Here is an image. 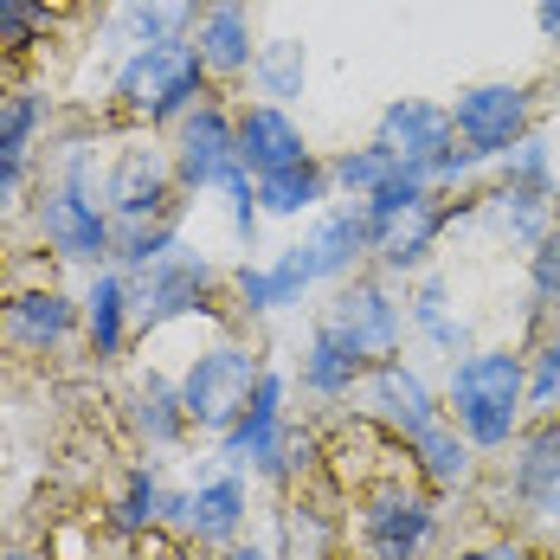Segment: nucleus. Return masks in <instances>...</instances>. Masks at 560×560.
Segmentation results:
<instances>
[{"label": "nucleus", "mask_w": 560, "mask_h": 560, "mask_svg": "<svg viewBox=\"0 0 560 560\" xmlns=\"http://www.w3.org/2000/svg\"><path fill=\"white\" fill-rule=\"evenodd\" d=\"M522 393H528V381H522V354H509V348L470 354V361L451 374V425L483 451L509 445L515 412H522Z\"/></svg>", "instance_id": "f257e3e1"}, {"label": "nucleus", "mask_w": 560, "mask_h": 560, "mask_svg": "<svg viewBox=\"0 0 560 560\" xmlns=\"http://www.w3.org/2000/svg\"><path fill=\"white\" fill-rule=\"evenodd\" d=\"M110 207L122 220V258L129 265H149L168 252V220H162L168 213V168L149 149L122 155V168L110 180Z\"/></svg>", "instance_id": "f03ea898"}, {"label": "nucleus", "mask_w": 560, "mask_h": 560, "mask_svg": "<svg viewBox=\"0 0 560 560\" xmlns=\"http://www.w3.org/2000/svg\"><path fill=\"white\" fill-rule=\"evenodd\" d=\"M258 387H265V374H258L252 354L213 348V354L194 361V374H187V387H180V412H187V425H200V432H232V425L245 419V406L258 399Z\"/></svg>", "instance_id": "7ed1b4c3"}, {"label": "nucleus", "mask_w": 560, "mask_h": 560, "mask_svg": "<svg viewBox=\"0 0 560 560\" xmlns=\"http://www.w3.org/2000/svg\"><path fill=\"white\" fill-rule=\"evenodd\" d=\"M432 528H439V509L425 490H406V477H387L361 503V541L374 560H419Z\"/></svg>", "instance_id": "20e7f679"}, {"label": "nucleus", "mask_w": 560, "mask_h": 560, "mask_svg": "<svg viewBox=\"0 0 560 560\" xmlns=\"http://www.w3.org/2000/svg\"><path fill=\"white\" fill-rule=\"evenodd\" d=\"M381 149H393L406 168H425V174H457V168H470V162H477V155L457 142L451 110L419 104V97H399V104L381 116Z\"/></svg>", "instance_id": "39448f33"}, {"label": "nucleus", "mask_w": 560, "mask_h": 560, "mask_svg": "<svg viewBox=\"0 0 560 560\" xmlns=\"http://www.w3.org/2000/svg\"><path fill=\"white\" fill-rule=\"evenodd\" d=\"M451 129L470 155H509L528 129V91L522 84H470L451 104Z\"/></svg>", "instance_id": "423d86ee"}, {"label": "nucleus", "mask_w": 560, "mask_h": 560, "mask_svg": "<svg viewBox=\"0 0 560 560\" xmlns=\"http://www.w3.org/2000/svg\"><path fill=\"white\" fill-rule=\"evenodd\" d=\"M200 71H207L200 52L180 46V39L142 46V52L129 58V71H122V97H129V110H142V116H168L200 91Z\"/></svg>", "instance_id": "0eeeda50"}, {"label": "nucleus", "mask_w": 560, "mask_h": 560, "mask_svg": "<svg viewBox=\"0 0 560 560\" xmlns=\"http://www.w3.org/2000/svg\"><path fill=\"white\" fill-rule=\"evenodd\" d=\"M323 329L336 341H348L368 368H381V361H393V348H399V303H393L381 283H348Z\"/></svg>", "instance_id": "6e6552de"}, {"label": "nucleus", "mask_w": 560, "mask_h": 560, "mask_svg": "<svg viewBox=\"0 0 560 560\" xmlns=\"http://www.w3.org/2000/svg\"><path fill=\"white\" fill-rule=\"evenodd\" d=\"M180 174L194 180V187H232L238 194V213H252V187H245V174H238V129L225 122L220 110H194L187 116V129H180Z\"/></svg>", "instance_id": "1a4fd4ad"}, {"label": "nucleus", "mask_w": 560, "mask_h": 560, "mask_svg": "<svg viewBox=\"0 0 560 560\" xmlns=\"http://www.w3.org/2000/svg\"><path fill=\"white\" fill-rule=\"evenodd\" d=\"M354 399H361V412H368V419L393 425L406 445H412L425 425H439V419H445V412L432 406L425 381H419V374H406L399 361H381V368H368V374H361V387H354Z\"/></svg>", "instance_id": "9d476101"}, {"label": "nucleus", "mask_w": 560, "mask_h": 560, "mask_svg": "<svg viewBox=\"0 0 560 560\" xmlns=\"http://www.w3.org/2000/svg\"><path fill=\"white\" fill-rule=\"evenodd\" d=\"M296 162H310V149H303V129L278 110V104H258V110H245L238 122V168H252L258 180L265 174H283L296 168Z\"/></svg>", "instance_id": "9b49d317"}, {"label": "nucleus", "mask_w": 560, "mask_h": 560, "mask_svg": "<svg viewBox=\"0 0 560 560\" xmlns=\"http://www.w3.org/2000/svg\"><path fill=\"white\" fill-rule=\"evenodd\" d=\"M515 497L535 509V515H555L560 522V419H541V425L522 439V457H515Z\"/></svg>", "instance_id": "f8f14e48"}, {"label": "nucleus", "mask_w": 560, "mask_h": 560, "mask_svg": "<svg viewBox=\"0 0 560 560\" xmlns=\"http://www.w3.org/2000/svg\"><path fill=\"white\" fill-rule=\"evenodd\" d=\"M65 329H71V303H65L58 290H26V296H13V303L0 310V336L13 341V348H26V354L52 348Z\"/></svg>", "instance_id": "ddd939ff"}, {"label": "nucleus", "mask_w": 560, "mask_h": 560, "mask_svg": "<svg viewBox=\"0 0 560 560\" xmlns=\"http://www.w3.org/2000/svg\"><path fill=\"white\" fill-rule=\"evenodd\" d=\"M46 238L65 258H104L110 252V225L97 220V207H84V194H52L46 200Z\"/></svg>", "instance_id": "4468645a"}, {"label": "nucleus", "mask_w": 560, "mask_h": 560, "mask_svg": "<svg viewBox=\"0 0 560 560\" xmlns=\"http://www.w3.org/2000/svg\"><path fill=\"white\" fill-rule=\"evenodd\" d=\"M194 52H200L207 71H245V65H252V26H245V7H238V0H213V7L200 13Z\"/></svg>", "instance_id": "2eb2a0df"}, {"label": "nucleus", "mask_w": 560, "mask_h": 560, "mask_svg": "<svg viewBox=\"0 0 560 560\" xmlns=\"http://www.w3.org/2000/svg\"><path fill=\"white\" fill-rule=\"evenodd\" d=\"M174 515L200 535V541H225V535H238V522H245V490L220 477V483H207L200 497H174Z\"/></svg>", "instance_id": "dca6fc26"}, {"label": "nucleus", "mask_w": 560, "mask_h": 560, "mask_svg": "<svg viewBox=\"0 0 560 560\" xmlns=\"http://www.w3.org/2000/svg\"><path fill=\"white\" fill-rule=\"evenodd\" d=\"M207 278H213L207 265H162V271H149L136 316H142V323H168V316H180V310H194L200 290H207Z\"/></svg>", "instance_id": "f3484780"}, {"label": "nucleus", "mask_w": 560, "mask_h": 560, "mask_svg": "<svg viewBox=\"0 0 560 560\" xmlns=\"http://www.w3.org/2000/svg\"><path fill=\"white\" fill-rule=\"evenodd\" d=\"M361 374H368V361H361L348 341H336L329 329H316V348L303 354V381H310V393H329V399H341V393L361 387Z\"/></svg>", "instance_id": "a211bd4d"}, {"label": "nucleus", "mask_w": 560, "mask_h": 560, "mask_svg": "<svg viewBox=\"0 0 560 560\" xmlns=\"http://www.w3.org/2000/svg\"><path fill=\"white\" fill-rule=\"evenodd\" d=\"M278 381L265 374L258 399L245 406V419L232 425V457H252V464H278Z\"/></svg>", "instance_id": "6ab92c4d"}, {"label": "nucleus", "mask_w": 560, "mask_h": 560, "mask_svg": "<svg viewBox=\"0 0 560 560\" xmlns=\"http://www.w3.org/2000/svg\"><path fill=\"white\" fill-rule=\"evenodd\" d=\"M412 457H419V470H425L432 483H457V477L470 470V439H464L451 419H439V425H425V432L412 439Z\"/></svg>", "instance_id": "aec40b11"}, {"label": "nucleus", "mask_w": 560, "mask_h": 560, "mask_svg": "<svg viewBox=\"0 0 560 560\" xmlns=\"http://www.w3.org/2000/svg\"><path fill=\"white\" fill-rule=\"evenodd\" d=\"M368 245H374V225H368V213H336V220L310 238V252H316V271H323V278H329V271H348Z\"/></svg>", "instance_id": "412c9836"}, {"label": "nucleus", "mask_w": 560, "mask_h": 560, "mask_svg": "<svg viewBox=\"0 0 560 560\" xmlns=\"http://www.w3.org/2000/svg\"><path fill=\"white\" fill-rule=\"evenodd\" d=\"M258 200L271 213H303V207L323 200V168L316 162H296V168H283V174H265L258 180Z\"/></svg>", "instance_id": "4be33fe9"}, {"label": "nucleus", "mask_w": 560, "mask_h": 560, "mask_svg": "<svg viewBox=\"0 0 560 560\" xmlns=\"http://www.w3.org/2000/svg\"><path fill=\"white\" fill-rule=\"evenodd\" d=\"M399 174H406V162H399L393 149H381V142H374V149H354V155L336 168V180H341V187H354V194H381V187H387V180H399Z\"/></svg>", "instance_id": "5701e85b"}, {"label": "nucleus", "mask_w": 560, "mask_h": 560, "mask_svg": "<svg viewBox=\"0 0 560 560\" xmlns=\"http://www.w3.org/2000/svg\"><path fill=\"white\" fill-rule=\"evenodd\" d=\"M180 13H187V0H136V7L122 13V33H136L142 46H168L174 26H180Z\"/></svg>", "instance_id": "b1692460"}, {"label": "nucleus", "mask_w": 560, "mask_h": 560, "mask_svg": "<svg viewBox=\"0 0 560 560\" xmlns=\"http://www.w3.org/2000/svg\"><path fill=\"white\" fill-rule=\"evenodd\" d=\"M91 341H97V354H116V341H122V283L116 278L91 290Z\"/></svg>", "instance_id": "393cba45"}, {"label": "nucleus", "mask_w": 560, "mask_h": 560, "mask_svg": "<svg viewBox=\"0 0 560 560\" xmlns=\"http://www.w3.org/2000/svg\"><path fill=\"white\" fill-rule=\"evenodd\" d=\"M252 71H258V84L271 91V97H290L296 84H303V46H290V39H278L265 58H252Z\"/></svg>", "instance_id": "a878e982"}, {"label": "nucleus", "mask_w": 560, "mask_h": 560, "mask_svg": "<svg viewBox=\"0 0 560 560\" xmlns=\"http://www.w3.org/2000/svg\"><path fill=\"white\" fill-rule=\"evenodd\" d=\"M162 515V490L149 483V470H129L122 477V497H116V522L122 528H142V522H155Z\"/></svg>", "instance_id": "bb28decb"}, {"label": "nucleus", "mask_w": 560, "mask_h": 560, "mask_svg": "<svg viewBox=\"0 0 560 560\" xmlns=\"http://www.w3.org/2000/svg\"><path fill=\"white\" fill-rule=\"evenodd\" d=\"M174 406H180V399H174L162 381H149V387H142V425H149V439H162V445H168V439H180L187 412H174Z\"/></svg>", "instance_id": "cd10ccee"}, {"label": "nucleus", "mask_w": 560, "mask_h": 560, "mask_svg": "<svg viewBox=\"0 0 560 560\" xmlns=\"http://www.w3.org/2000/svg\"><path fill=\"white\" fill-rule=\"evenodd\" d=\"M535 296L548 310H560V232H548L541 252H535Z\"/></svg>", "instance_id": "c85d7f7f"}, {"label": "nucleus", "mask_w": 560, "mask_h": 560, "mask_svg": "<svg viewBox=\"0 0 560 560\" xmlns=\"http://www.w3.org/2000/svg\"><path fill=\"white\" fill-rule=\"evenodd\" d=\"M39 20V0H0V46H26Z\"/></svg>", "instance_id": "c756f323"}, {"label": "nucleus", "mask_w": 560, "mask_h": 560, "mask_svg": "<svg viewBox=\"0 0 560 560\" xmlns=\"http://www.w3.org/2000/svg\"><path fill=\"white\" fill-rule=\"evenodd\" d=\"M555 393H560V341L555 348H541V368H535V381H528V406H555Z\"/></svg>", "instance_id": "7c9ffc66"}, {"label": "nucleus", "mask_w": 560, "mask_h": 560, "mask_svg": "<svg viewBox=\"0 0 560 560\" xmlns=\"http://www.w3.org/2000/svg\"><path fill=\"white\" fill-rule=\"evenodd\" d=\"M464 560H528L515 541H503V548H477V555H464Z\"/></svg>", "instance_id": "2f4dec72"}, {"label": "nucleus", "mask_w": 560, "mask_h": 560, "mask_svg": "<svg viewBox=\"0 0 560 560\" xmlns=\"http://www.w3.org/2000/svg\"><path fill=\"white\" fill-rule=\"evenodd\" d=\"M541 33L560 46V0H541Z\"/></svg>", "instance_id": "473e14b6"}, {"label": "nucleus", "mask_w": 560, "mask_h": 560, "mask_svg": "<svg viewBox=\"0 0 560 560\" xmlns=\"http://www.w3.org/2000/svg\"><path fill=\"white\" fill-rule=\"evenodd\" d=\"M13 180H20V168H13V155H0V200L13 194Z\"/></svg>", "instance_id": "72a5a7b5"}, {"label": "nucleus", "mask_w": 560, "mask_h": 560, "mask_svg": "<svg viewBox=\"0 0 560 560\" xmlns=\"http://www.w3.org/2000/svg\"><path fill=\"white\" fill-rule=\"evenodd\" d=\"M225 560H265V555H252V548H238V555H225Z\"/></svg>", "instance_id": "f704fd0d"}, {"label": "nucleus", "mask_w": 560, "mask_h": 560, "mask_svg": "<svg viewBox=\"0 0 560 560\" xmlns=\"http://www.w3.org/2000/svg\"><path fill=\"white\" fill-rule=\"evenodd\" d=\"M0 560H39V555H0Z\"/></svg>", "instance_id": "c9c22d12"}]
</instances>
